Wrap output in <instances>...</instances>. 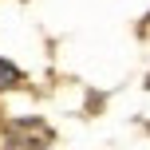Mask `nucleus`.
Wrapping results in <instances>:
<instances>
[{"label": "nucleus", "instance_id": "nucleus-1", "mask_svg": "<svg viewBox=\"0 0 150 150\" xmlns=\"http://www.w3.org/2000/svg\"><path fill=\"white\" fill-rule=\"evenodd\" d=\"M20 83H24V71L16 67V63L0 59V91H12V87H20Z\"/></svg>", "mask_w": 150, "mask_h": 150}]
</instances>
